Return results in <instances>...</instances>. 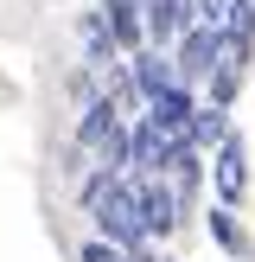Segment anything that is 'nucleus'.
<instances>
[{
    "label": "nucleus",
    "instance_id": "obj_1",
    "mask_svg": "<svg viewBox=\"0 0 255 262\" xmlns=\"http://www.w3.org/2000/svg\"><path fill=\"white\" fill-rule=\"evenodd\" d=\"M83 205L96 211L102 237H109V243H121V250H134V243L147 237V205H140V179H115L109 166H102V173L83 186Z\"/></svg>",
    "mask_w": 255,
    "mask_h": 262
},
{
    "label": "nucleus",
    "instance_id": "obj_2",
    "mask_svg": "<svg viewBox=\"0 0 255 262\" xmlns=\"http://www.w3.org/2000/svg\"><path fill=\"white\" fill-rule=\"evenodd\" d=\"M198 26V0H147V38H178Z\"/></svg>",
    "mask_w": 255,
    "mask_h": 262
},
{
    "label": "nucleus",
    "instance_id": "obj_3",
    "mask_svg": "<svg viewBox=\"0 0 255 262\" xmlns=\"http://www.w3.org/2000/svg\"><path fill=\"white\" fill-rule=\"evenodd\" d=\"M134 179H140V205H147V237H166L178 224V192L160 186L153 173H134Z\"/></svg>",
    "mask_w": 255,
    "mask_h": 262
},
{
    "label": "nucleus",
    "instance_id": "obj_4",
    "mask_svg": "<svg viewBox=\"0 0 255 262\" xmlns=\"http://www.w3.org/2000/svg\"><path fill=\"white\" fill-rule=\"evenodd\" d=\"M128 71H134V90H140L147 102H153V96H166L172 83H185V77H178V58H160V51H140Z\"/></svg>",
    "mask_w": 255,
    "mask_h": 262
},
{
    "label": "nucleus",
    "instance_id": "obj_5",
    "mask_svg": "<svg viewBox=\"0 0 255 262\" xmlns=\"http://www.w3.org/2000/svg\"><path fill=\"white\" fill-rule=\"evenodd\" d=\"M242 186H249L242 141H236V135H223V154H217V192H223V199H242Z\"/></svg>",
    "mask_w": 255,
    "mask_h": 262
},
{
    "label": "nucleus",
    "instance_id": "obj_6",
    "mask_svg": "<svg viewBox=\"0 0 255 262\" xmlns=\"http://www.w3.org/2000/svg\"><path fill=\"white\" fill-rule=\"evenodd\" d=\"M211 237H217V243H223V250H230V256H255V243H249V237H242V230H236V224H230V211H211Z\"/></svg>",
    "mask_w": 255,
    "mask_h": 262
},
{
    "label": "nucleus",
    "instance_id": "obj_7",
    "mask_svg": "<svg viewBox=\"0 0 255 262\" xmlns=\"http://www.w3.org/2000/svg\"><path fill=\"white\" fill-rule=\"evenodd\" d=\"M83 262H128L121 243H83Z\"/></svg>",
    "mask_w": 255,
    "mask_h": 262
},
{
    "label": "nucleus",
    "instance_id": "obj_8",
    "mask_svg": "<svg viewBox=\"0 0 255 262\" xmlns=\"http://www.w3.org/2000/svg\"><path fill=\"white\" fill-rule=\"evenodd\" d=\"M230 7H236V0H198V19H211V26H223V19H230Z\"/></svg>",
    "mask_w": 255,
    "mask_h": 262
}]
</instances>
